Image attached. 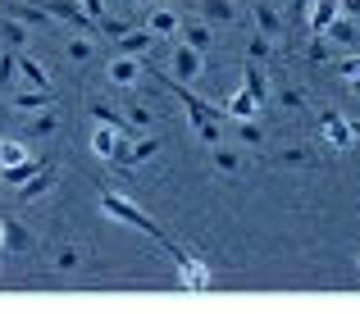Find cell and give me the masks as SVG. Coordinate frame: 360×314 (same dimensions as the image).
Returning a JSON list of instances; mask_svg holds the SVG:
<instances>
[{"label":"cell","mask_w":360,"mask_h":314,"mask_svg":"<svg viewBox=\"0 0 360 314\" xmlns=\"http://www.w3.org/2000/svg\"><path fill=\"white\" fill-rule=\"evenodd\" d=\"M160 87H165V91H174V96L187 105V119H192V128L201 132V141H205V146H224V110H214L210 100L192 96V91H187L183 82H174V78H160Z\"/></svg>","instance_id":"1"},{"label":"cell","mask_w":360,"mask_h":314,"mask_svg":"<svg viewBox=\"0 0 360 314\" xmlns=\"http://www.w3.org/2000/svg\"><path fill=\"white\" fill-rule=\"evenodd\" d=\"M101 209H105L110 218H119V223H128V228H137V233L155 237V242L165 246L169 255H178V251H183V246H174V242L165 237V228H155V223H150V214H146V209H137L132 201H123V196H115L110 187H101Z\"/></svg>","instance_id":"2"},{"label":"cell","mask_w":360,"mask_h":314,"mask_svg":"<svg viewBox=\"0 0 360 314\" xmlns=\"http://www.w3.org/2000/svg\"><path fill=\"white\" fill-rule=\"evenodd\" d=\"M41 9H46V14H55L60 23H69V27H78V32H87V37L101 32V23L78 5V0H41Z\"/></svg>","instance_id":"3"},{"label":"cell","mask_w":360,"mask_h":314,"mask_svg":"<svg viewBox=\"0 0 360 314\" xmlns=\"http://www.w3.org/2000/svg\"><path fill=\"white\" fill-rule=\"evenodd\" d=\"M319 128H324V137L333 141L338 150H352V146H356V128H352V123H347L338 110H324V114H319Z\"/></svg>","instance_id":"4"},{"label":"cell","mask_w":360,"mask_h":314,"mask_svg":"<svg viewBox=\"0 0 360 314\" xmlns=\"http://www.w3.org/2000/svg\"><path fill=\"white\" fill-rule=\"evenodd\" d=\"M174 260H178V278H183V287H187V292H205V287H210V269H205L196 255L178 251Z\"/></svg>","instance_id":"5"},{"label":"cell","mask_w":360,"mask_h":314,"mask_svg":"<svg viewBox=\"0 0 360 314\" xmlns=\"http://www.w3.org/2000/svg\"><path fill=\"white\" fill-rule=\"evenodd\" d=\"M338 14H342V0H310V14H306L310 37H324V27L333 23Z\"/></svg>","instance_id":"6"},{"label":"cell","mask_w":360,"mask_h":314,"mask_svg":"<svg viewBox=\"0 0 360 314\" xmlns=\"http://www.w3.org/2000/svg\"><path fill=\"white\" fill-rule=\"evenodd\" d=\"M5 223V251H14V255H27V251H37V242H32V233H27L18 218H0Z\"/></svg>","instance_id":"7"},{"label":"cell","mask_w":360,"mask_h":314,"mask_svg":"<svg viewBox=\"0 0 360 314\" xmlns=\"http://www.w3.org/2000/svg\"><path fill=\"white\" fill-rule=\"evenodd\" d=\"M174 73L178 78H201V51H196V46H178L174 51Z\"/></svg>","instance_id":"8"},{"label":"cell","mask_w":360,"mask_h":314,"mask_svg":"<svg viewBox=\"0 0 360 314\" xmlns=\"http://www.w3.org/2000/svg\"><path fill=\"white\" fill-rule=\"evenodd\" d=\"M41 169H51V164H41V159H18V164H5L0 169V183H27V178H37L41 174Z\"/></svg>","instance_id":"9"},{"label":"cell","mask_w":360,"mask_h":314,"mask_svg":"<svg viewBox=\"0 0 360 314\" xmlns=\"http://www.w3.org/2000/svg\"><path fill=\"white\" fill-rule=\"evenodd\" d=\"M91 150H96V155H101V159H105V164H110V159H115L119 150H123V137H119L115 128H105V123H101V132H96V137H91Z\"/></svg>","instance_id":"10"},{"label":"cell","mask_w":360,"mask_h":314,"mask_svg":"<svg viewBox=\"0 0 360 314\" xmlns=\"http://www.w3.org/2000/svg\"><path fill=\"white\" fill-rule=\"evenodd\" d=\"M246 91L255 96V105H264V96H269V78H264V69H260V60H246Z\"/></svg>","instance_id":"11"},{"label":"cell","mask_w":360,"mask_h":314,"mask_svg":"<svg viewBox=\"0 0 360 314\" xmlns=\"http://www.w3.org/2000/svg\"><path fill=\"white\" fill-rule=\"evenodd\" d=\"M137 73H141V64L128 60V55H119V60L110 64V82H115V87H132V82H137Z\"/></svg>","instance_id":"12"},{"label":"cell","mask_w":360,"mask_h":314,"mask_svg":"<svg viewBox=\"0 0 360 314\" xmlns=\"http://www.w3.org/2000/svg\"><path fill=\"white\" fill-rule=\"evenodd\" d=\"M324 37H333L338 46H356V41H360V37H356V23H352V18H342V14H338L333 23L324 27Z\"/></svg>","instance_id":"13"},{"label":"cell","mask_w":360,"mask_h":314,"mask_svg":"<svg viewBox=\"0 0 360 314\" xmlns=\"http://www.w3.org/2000/svg\"><path fill=\"white\" fill-rule=\"evenodd\" d=\"M91 114H96V119L105 123V128H115L119 137H132V119H123V114H115L110 105H91Z\"/></svg>","instance_id":"14"},{"label":"cell","mask_w":360,"mask_h":314,"mask_svg":"<svg viewBox=\"0 0 360 314\" xmlns=\"http://www.w3.org/2000/svg\"><path fill=\"white\" fill-rule=\"evenodd\" d=\"M178 32H183V37H187V46H196V51H210V41H214L205 23H178Z\"/></svg>","instance_id":"15"},{"label":"cell","mask_w":360,"mask_h":314,"mask_svg":"<svg viewBox=\"0 0 360 314\" xmlns=\"http://www.w3.org/2000/svg\"><path fill=\"white\" fill-rule=\"evenodd\" d=\"M255 23H260V32H264V37H283V18L274 14V9L264 5V0L255 5Z\"/></svg>","instance_id":"16"},{"label":"cell","mask_w":360,"mask_h":314,"mask_svg":"<svg viewBox=\"0 0 360 314\" xmlns=\"http://www.w3.org/2000/svg\"><path fill=\"white\" fill-rule=\"evenodd\" d=\"M146 27L155 37H169V32H178V14H169V9H155V14L146 18Z\"/></svg>","instance_id":"17"},{"label":"cell","mask_w":360,"mask_h":314,"mask_svg":"<svg viewBox=\"0 0 360 314\" xmlns=\"http://www.w3.org/2000/svg\"><path fill=\"white\" fill-rule=\"evenodd\" d=\"M51 187H55V174H51V169H41L32 187H18V201H37V196H41V192H51Z\"/></svg>","instance_id":"18"},{"label":"cell","mask_w":360,"mask_h":314,"mask_svg":"<svg viewBox=\"0 0 360 314\" xmlns=\"http://www.w3.org/2000/svg\"><path fill=\"white\" fill-rule=\"evenodd\" d=\"M18 73H23L32 87H51V78H46V69L37 60H27V55H18Z\"/></svg>","instance_id":"19"},{"label":"cell","mask_w":360,"mask_h":314,"mask_svg":"<svg viewBox=\"0 0 360 314\" xmlns=\"http://www.w3.org/2000/svg\"><path fill=\"white\" fill-rule=\"evenodd\" d=\"M201 9H205V18H214V23H229V18H238V9H233V0H201Z\"/></svg>","instance_id":"20"},{"label":"cell","mask_w":360,"mask_h":314,"mask_svg":"<svg viewBox=\"0 0 360 314\" xmlns=\"http://www.w3.org/2000/svg\"><path fill=\"white\" fill-rule=\"evenodd\" d=\"M255 110H260V105H255V96H251V91H238V96L229 100V114H233V119H251Z\"/></svg>","instance_id":"21"},{"label":"cell","mask_w":360,"mask_h":314,"mask_svg":"<svg viewBox=\"0 0 360 314\" xmlns=\"http://www.w3.org/2000/svg\"><path fill=\"white\" fill-rule=\"evenodd\" d=\"M51 100H55V96H51V87H37V91H27V96H14V105H18V110H37V105L46 110Z\"/></svg>","instance_id":"22"},{"label":"cell","mask_w":360,"mask_h":314,"mask_svg":"<svg viewBox=\"0 0 360 314\" xmlns=\"http://www.w3.org/2000/svg\"><path fill=\"white\" fill-rule=\"evenodd\" d=\"M214 164H219L224 174H238V169H242V155H238V150H224V146H214Z\"/></svg>","instance_id":"23"},{"label":"cell","mask_w":360,"mask_h":314,"mask_svg":"<svg viewBox=\"0 0 360 314\" xmlns=\"http://www.w3.org/2000/svg\"><path fill=\"white\" fill-rule=\"evenodd\" d=\"M18 159H27V146H18V141H0V169L18 164Z\"/></svg>","instance_id":"24"},{"label":"cell","mask_w":360,"mask_h":314,"mask_svg":"<svg viewBox=\"0 0 360 314\" xmlns=\"http://www.w3.org/2000/svg\"><path fill=\"white\" fill-rule=\"evenodd\" d=\"M18 73V55L14 51H0V91H5V82Z\"/></svg>","instance_id":"25"},{"label":"cell","mask_w":360,"mask_h":314,"mask_svg":"<svg viewBox=\"0 0 360 314\" xmlns=\"http://www.w3.org/2000/svg\"><path fill=\"white\" fill-rule=\"evenodd\" d=\"M9 14L23 18V23H41V27H46V9H32V5H9Z\"/></svg>","instance_id":"26"},{"label":"cell","mask_w":360,"mask_h":314,"mask_svg":"<svg viewBox=\"0 0 360 314\" xmlns=\"http://www.w3.org/2000/svg\"><path fill=\"white\" fill-rule=\"evenodd\" d=\"M338 73H342V82H352V87H360V55H352V60L338 64Z\"/></svg>","instance_id":"27"},{"label":"cell","mask_w":360,"mask_h":314,"mask_svg":"<svg viewBox=\"0 0 360 314\" xmlns=\"http://www.w3.org/2000/svg\"><path fill=\"white\" fill-rule=\"evenodd\" d=\"M55 128H60V114H41V119H32V132H37V137H51Z\"/></svg>","instance_id":"28"},{"label":"cell","mask_w":360,"mask_h":314,"mask_svg":"<svg viewBox=\"0 0 360 314\" xmlns=\"http://www.w3.org/2000/svg\"><path fill=\"white\" fill-rule=\"evenodd\" d=\"M0 37H5L9 46H23V41H27V32H23L18 23H0Z\"/></svg>","instance_id":"29"},{"label":"cell","mask_w":360,"mask_h":314,"mask_svg":"<svg viewBox=\"0 0 360 314\" xmlns=\"http://www.w3.org/2000/svg\"><path fill=\"white\" fill-rule=\"evenodd\" d=\"M278 100H283V110H301V91H292V87H283Z\"/></svg>","instance_id":"30"},{"label":"cell","mask_w":360,"mask_h":314,"mask_svg":"<svg viewBox=\"0 0 360 314\" xmlns=\"http://www.w3.org/2000/svg\"><path fill=\"white\" fill-rule=\"evenodd\" d=\"M87 55H91V41H69V60H87Z\"/></svg>","instance_id":"31"},{"label":"cell","mask_w":360,"mask_h":314,"mask_svg":"<svg viewBox=\"0 0 360 314\" xmlns=\"http://www.w3.org/2000/svg\"><path fill=\"white\" fill-rule=\"evenodd\" d=\"M78 5H82V9H87V14H91V18H96V23H101V18H105V0H78Z\"/></svg>","instance_id":"32"},{"label":"cell","mask_w":360,"mask_h":314,"mask_svg":"<svg viewBox=\"0 0 360 314\" xmlns=\"http://www.w3.org/2000/svg\"><path fill=\"white\" fill-rule=\"evenodd\" d=\"M55 264H60V269H78V251H73V246H64V251H60V260H55Z\"/></svg>","instance_id":"33"},{"label":"cell","mask_w":360,"mask_h":314,"mask_svg":"<svg viewBox=\"0 0 360 314\" xmlns=\"http://www.w3.org/2000/svg\"><path fill=\"white\" fill-rule=\"evenodd\" d=\"M310 14V0H292V23H306Z\"/></svg>","instance_id":"34"},{"label":"cell","mask_w":360,"mask_h":314,"mask_svg":"<svg viewBox=\"0 0 360 314\" xmlns=\"http://www.w3.org/2000/svg\"><path fill=\"white\" fill-rule=\"evenodd\" d=\"M242 141L246 146H260V128H255V123H242Z\"/></svg>","instance_id":"35"},{"label":"cell","mask_w":360,"mask_h":314,"mask_svg":"<svg viewBox=\"0 0 360 314\" xmlns=\"http://www.w3.org/2000/svg\"><path fill=\"white\" fill-rule=\"evenodd\" d=\"M264 55H269V41H264V32H260V37L251 41V60H264Z\"/></svg>","instance_id":"36"},{"label":"cell","mask_w":360,"mask_h":314,"mask_svg":"<svg viewBox=\"0 0 360 314\" xmlns=\"http://www.w3.org/2000/svg\"><path fill=\"white\" fill-rule=\"evenodd\" d=\"M328 37H315V41H310V60H324V55H328Z\"/></svg>","instance_id":"37"},{"label":"cell","mask_w":360,"mask_h":314,"mask_svg":"<svg viewBox=\"0 0 360 314\" xmlns=\"http://www.w3.org/2000/svg\"><path fill=\"white\" fill-rule=\"evenodd\" d=\"M342 9H347L352 18H360V0H342Z\"/></svg>","instance_id":"38"},{"label":"cell","mask_w":360,"mask_h":314,"mask_svg":"<svg viewBox=\"0 0 360 314\" xmlns=\"http://www.w3.org/2000/svg\"><path fill=\"white\" fill-rule=\"evenodd\" d=\"M356 100H360V87H356Z\"/></svg>","instance_id":"39"}]
</instances>
